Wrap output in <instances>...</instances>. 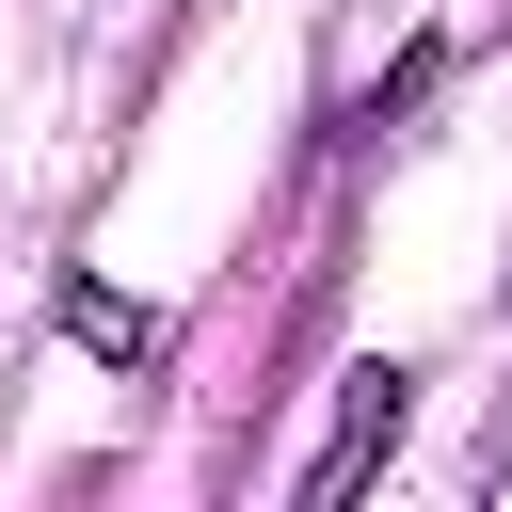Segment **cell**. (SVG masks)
<instances>
[{
	"label": "cell",
	"instance_id": "1",
	"mask_svg": "<svg viewBox=\"0 0 512 512\" xmlns=\"http://www.w3.org/2000/svg\"><path fill=\"white\" fill-rule=\"evenodd\" d=\"M384 432H400V368H352V416H336V448H320V496H352V480L384 464Z\"/></svg>",
	"mask_w": 512,
	"mask_h": 512
}]
</instances>
